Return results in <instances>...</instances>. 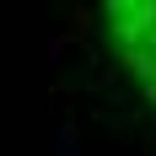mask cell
I'll return each mask as SVG.
<instances>
[{"label":"cell","mask_w":156,"mask_h":156,"mask_svg":"<svg viewBox=\"0 0 156 156\" xmlns=\"http://www.w3.org/2000/svg\"><path fill=\"white\" fill-rule=\"evenodd\" d=\"M102 16H108V38L119 43L135 81L156 97V0H119Z\"/></svg>","instance_id":"6da1fadb"}]
</instances>
